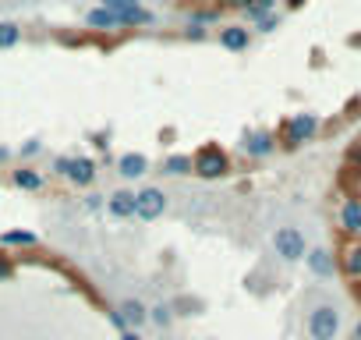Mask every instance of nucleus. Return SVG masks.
I'll return each mask as SVG.
<instances>
[{
	"label": "nucleus",
	"mask_w": 361,
	"mask_h": 340,
	"mask_svg": "<svg viewBox=\"0 0 361 340\" xmlns=\"http://www.w3.org/2000/svg\"><path fill=\"white\" fill-rule=\"evenodd\" d=\"M231 170V159H227V152L220 149V145H202L195 156H192V174L195 178H202V181H216V178H224Z\"/></svg>",
	"instance_id": "f257e3e1"
},
{
	"label": "nucleus",
	"mask_w": 361,
	"mask_h": 340,
	"mask_svg": "<svg viewBox=\"0 0 361 340\" xmlns=\"http://www.w3.org/2000/svg\"><path fill=\"white\" fill-rule=\"evenodd\" d=\"M305 329H308L312 340H336V336H340V312H336V305L319 301V305L308 312Z\"/></svg>",
	"instance_id": "f03ea898"
},
{
	"label": "nucleus",
	"mask_w": 361,
	"mask_h": 340,
	"mask_svg": "<svg viewBox=\"0 0 361 340\" xmlns=\"http://www.w3.org/2000/svg\"><path fill=\"white\" fill-rule=\"evenodd\" d=\"M54 170H57L61 178H68L71 185H78V188H89L96 181V163L85 159V156H57L54 159Z\"/></svg>",
	"instance_id": "7ed1b4c3"
},
{
	"label": "nucleus",
	"mask_w": 361,
	"mask_h": 340,
	"mask_svg": "<svg viewBox=\"0 0 361 340\" xmlns=\"http://www.w3.org/2000/svg\"><path fill=\"white\" fill-rule=\"evenodd\" d=\"M103 11H110L117 22H121V29H138V25H152V15L138 4V0H103L99 4Z\"/></svg>",
	"instance_id": "20e7f679"
},
{
	"label": "nucleus",
	"mask_w": 361,
	"mask_h": 340,
	"mask_svg": "<svg viewBox=\"0 0 361 340\" xmlns=\"http://www.w3.org/2000/svg\"><path fill=\"white\" fill-rule=\"evenodd\" d=\"M315 135H319V117H315V114H294V117L283 124L280 142H283L287 149H298V145L312 142Z\"/></svg>",
	"instance_id": "39448f33"
},
{
	"label": "nucleus",
	"mask_w": 361,
	"mask_h": 340,
	"mask_svg": "<svg viewBox=\"0 0 361 340\" xmlns=\"http://www.w3.org/2000/svg\"><path fill=\"white\" fill-rule=\"evenodd\" d=\"M273 248H276V255H280L283 262H301V259L308 255L305 234H301L298 227H280V231L273 234Z\"/></svg>",
	"instance_id": "423d86ee"
},
{
	"label": "nucleus",
	"mask_w": 361,
	"mask_h": 340,
	"mask_svg": "<svg viewBox=\"0 0 361 340\" xmlns=\"http://www.w3.org/2000/svg\"><path fill=\"white\" fill-rule=\"evenodd\" d=\"M163 213H166L163 188H142V192H135V217L138 220H159Z\"/></svg>",
	"instance_id": "0eeeda50"
},
{
	"label": "nucleus",
	"mask_w": 361,
	"mask_h": 340,
	"mask_svg": "<svg viewBox=\"0 0 361 340\" xmlns=\"http://www.w3.org/2000/svg\"><path fill=\"white\" fill-rule=\"evenodd\" d=\"M336 266H340V273H343L347 280H361V238H354V241H347V245L340 248Z\"/></svg>",
	"instance_id": "6e6552de"
},
{
	"label": "nucleus",
	"mask_w": 361,
	"mask_h": 340,
	"mask_svg": "<svg viewBox=\"0 0 361 340\" xmlns=\"http://www.w3.org/2000/svg\"><path fill=\"white\" fill-rule=\"evenodd\" d=\"M117 312H121L124 326H128V329H135V333H138V329L149 322V308H145L138 298H124V301L117 305Z\"/></svg>",
	"instance_id": "1a4fd4ad"
},
{
	"label": "nucleus",
	"mask_w": 361,
	"mask_h": 340,
	"mask_svg": "<svg viewBox=\"0 0 361 340\" xmlns=\"http://www.w3.org/2000/svg\"><path fill=\"white\" fill-rule=\"evenodd\" d=\"M248 43H252L248 25H224V29H220V47H224V50L241 54V50H248Z\"/></svg>",
	"instance_id": "9d476101"
},
{
	"label": "nucleus",
	"mask_w": 361,
	"mask_h": 340,
	"mask_svg": "<svg viewBox=\"0 0 361 340\" xmlns=\"http://www.w3.org/2000/svg\"><path fill=\"white\" fill-rule=\"evenodd\" d=\"M273 149H276V138H273L269 131H252V135H245V152H248V156L266 159Z\"/></svg>",
	"instance_id": "9b49d317"
},
{
	"label": "nucleus",
	"mask_w": 361,
	"mask_h": 340,
	"mask_svg": "<svg viewBox=\"0 0 361 340\" xmlns=\"http://www.w3.org/2000/svg\"><path fill=\"white\" fill-rule=\"evenodd\" d=\"M305 262H308V269L315 273V277H333L340 266H336V259L329 255V248H312L308 255H305Z\"/></svg>",
	"instance_id": "f8f14e48"
},
{
	"label": "nucleus",
	"mask_w": 361,
	"mask_h": 340,
	"mask_svg": "<svg viewBox=\"0 0 361 340\" xmlns=\"http://www.w3.org/2000/svg\"><path fill=\"white\" fill-rule=\"evenodd\" d=\"M106 210H110V217H117V220L135 217V192H128V188L114 192V195L106 199Z\"/></svg>",
	"instance_id": "ddd939ff"
},
{
	"label": "nucleus",
	"mask_w": 361,
	"mask_h": 340,
	"mask_svg": "<svg viewBox=\"0 0 361 340\" xmlns=\"http://www.w3.org/2000/svg\"><path fill=\"white\" fill-rule=\"evenodd\" d=\"M340 227L350 234V238H361V202L357 199H347L340 206Z\"/></svg>",
	"instance_id": "4468645a"
},
{
	"label": "nucleus",
	"mask_w": 361,
	"mask_h": 340,
	"mask_svg": "<svg viewBox=\"0 0 361 340\" xmlns=\"http://www.w3.org/2000/svg\"><path fill=\"white\" fill-rule=\"evenodd\" d=\"M117 170H121V178H142L145 170H149V159L142 152H124L117 159Z\"/></svg>",
	"instance_id": "2eb2a0df"
},
{
	"label": "nucleus",
	"mask_w": 361,
	"mask_h": 340,
	"mask_svg": "<svg viewBox=\"0 0 361 340\" xmlns=\"http://www.w3.org/2000/svg\"><path fill=\"white\" fill-rule=\"evenodd\" d=\"M11 181H15V188H22V192H39V188H43V174H39V170H32V166L15 170Z\"/></svg>",
	"instance_id": "dca6fc26"
},
{
	"label": "nucleus",
	"mask_w": 361,
	"mask_h": 340,
	"mask_svg": "<svg viewBox=\"0 0 361 340\" xmlns=\"http://www.w3.org/2000/svg\"><path fill=\"white\" fill-rule=\"evenodd\" d=\"M85 25L89 29H99V32H110V29H121V22L110 15V11H103V8H92L89 15H85Z\"/></svg>",
	"instance_id": "f3484780"
},
{
	"label": "nucleus",
	"mask_w": 361,
	"mask_h": 340,
	"mask_svg": "<svg viewBox=\"0 0 361 340\" xmlns=\"http://www.w3.org/2000/svg\"><path fill=\"white\" fill-rule=\"evenodd\" d=\"M163 174H170V178H185V174H192V156H166L163 159Z\"/></svg>",
	"instance_id": "a211bd4d"
},
{
	"label": "nucleus",
	"mask_w": 361,
	"mask_h": 340,
	"mask_svg": "<svg viewBox=\"0 0 361 340\" xmlns=\"http://www.w3.org/2000/svg\"><path fill=\"white\" fill-rule=\"evenodd\" d=\"M0 245H22V248H32V245H39V238H36L32 231H4V234H0Z\"/></svg>",
	"instance_id": "6ab92c4d"
},
{
	"label": "nucleus",
	"mask_w": 361,
	"mask_h": 340,
	"mask_svg": "<svg viewBox=\"0 0 361 340\" xmlns=\"http://www.w3.org/2000/svg\"><path fill=\"white\" fill-rule=\"evenodd\" d=\"M273 8H276V0H255V4L245 11V18H248L252 25H259L262 18H269V15H273Z\"/></svg>",
	"instance_id": "aec40b11"
},
{
	"label": "nucleus",
	"mask_w": 361,
	"mask_h": 340,
	"mask_svg": "<svg viewBox=\"0 0 361 340\" xmlns=\"http://www.w3.org/2000/svg\"><path fill=\"white\" fill-rule=\"evenodd\" d=\"M18 40H22V29L15 22H0V50L18 47Z\"/></svg>",
	"instance_id": "412c9836"
},
{
	"label": "nucleus",
	"mask_w": 361,
	"mask_h": 340,
	"mask_svg": "<svg viewBox=\"0 0 361 340\" xmlns=\"http://www.w3.org/2000/svg\"><path fill=\"white\" fill-rule=\"evenodd\" d=\"M149 322H156L159 329L170 326V322H173V308H170V305H156V308H149Z\"/></svg>",
	"instance_id": "4be33fe9"
},
{
	"label": "nucleus",
	"mask_w": 361,
	"mask_h": 340,
	"mask_svg": "<svg viewBox=\"0 0 361 340\" xmlns=\"http://www.w3.org/2000/svg\"><path fill=\"white\" fill-rule=\"evenodd\" d=\"M276 29H280V18L276 15H269V18L259 22V32H276Z\"/></svg>",
	"instance_id": "5701e85b"
},
{
	"label": "nucleus",
	"mask_w": 361,
	"mask_h": 340,
	"mask_svg": "<svg viewBox=\"0 0 361 340\" xmlns=\"http://www.w3.org/2000/svg\"><path fill=\"white\" fill-rule=\"evenodd\" d=\"M255 4V0H227V8H234V11H248Z\"/></svg>",
	"instance_id": "b1692460"
},
{
	"label": "nucleus",
	"mask_w": 361,
	"mask_h": 340,
	"mask_svg": "<svg viewBox=\"0 0 361 340\" xmlns=\"http://www.w3.org/2000/svg\"><path fill=\"white\" fill-rule=\"evenodd\" d=\"M39 149H43V145H39V142L32 138V142H25V145H22V156H36Z\"/></svg>",
	"instance_id": "393cba45"
},
{
	"label": "nucleus",
	"mask_w": 361,
	"mask_h": 340,
	"mask_svg": "<svg viewBox=\"0 0 361 340\" xmlns=\"http://www.w3.org/2000/svg\"><path fill=\"white\" fill-rule=\"evenodd\" d=\"M0 277H11V262L8 259H0Z\"/></svg>",
	"instance_id": "a878e982"
},
{
	"label": "nucleus",
	"mask_w": 361,
	"mask_h": 340,
	"mask_svg": "<svg viewBox=\"0 0 361 340\" xmlns=\"http://www.w3.org/2000/svg\"><path fill=\"white\" fill-rule=\"evenodd\" d=\"M121 340H142V336H138L135 329H124V333H121Z\"/></svg>",
	"instance_id": "bb28decb"
},
{
	"label": "nucleus",
	"mask_w": 361,
	"mask_h": 340,
	"mask_svg": "<svg viewBox=\"0 0 361 340\" xmlns=\"http://www.w3.org/2000/svg\"><path fill=\"white\" fill-rule=\"evenodd\" d=\"M283 4H287V8H290V11H298V8H301V4H305V0H283Z\"/></svg>",
	"instance_id": "cd10ccee"
},
{
	"label": "nucleus",
	"mask_w": 361,
	"mask_h": 340,
	"mask_svg": "<svg viewBox=\"0 0 361 340\" xmlns=\"http://www.w3.org/2000/svg\"><path fill=\"white\" fill-rule=\"evenodd\" d=\"M354 340H361V322H357V326H354Z\"/></svg>",
	"instance_id": "c85d7f7f"
},
{
	"label": "nucleus",
	"mask_w": 361,
	"mask_h": 340,
	"mask_svg": "<svg viewBox=\"0 0 361 340\" xmlns=\"http://www.w3.org/2000/svg\"><path fill=\"white\" fill-rule=\"evenodd\" d=\"M8 156H11V152H8V149H4V145H0V159H8Z\"/></svg>",
	"instance_id": "c756f323"
}]
</instances>
